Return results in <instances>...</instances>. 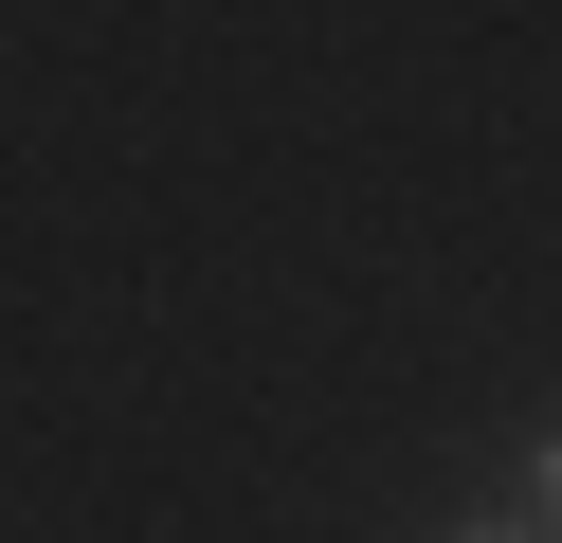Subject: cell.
Wrapping results in <instances>:
<instances>
[{"instance_id":"cell-1","label":"cell","mask_w":562,"mask_h":543,"mask_svg":"<svg viewBox=\"0 0 562 543\" xmlns=\"http://www.w3.org/2000/svg\"><path fill=\"white\" fill-rule=\"evenodd\" d=\"M526 525L562 543V434H526Z\"/></svg>"},{"instance_id":"cell-2","label":"cell","mask_w":562,"mask_h":543,"mask_svg":"<svg viewBox=\"0 0 562 543\" xmlns=\"http://www.w3.org/2000/svg\"><path fill=\"white\" fill-rule=\"evenodd\" d=\"M453 543H544V525H526V507H472V525H453Z\"/></svg>"}]
</instances>
